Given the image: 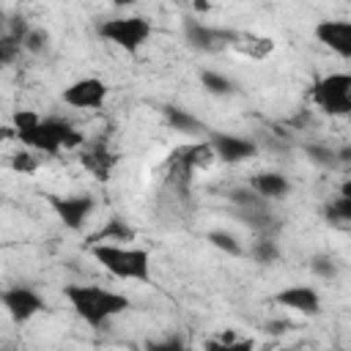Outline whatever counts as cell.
Wrapping results in <instances>:
<instances>
[{
  "label": "cell",
  "instance_id": "6da1fadb",
  "mask_svg": "<svg viewBox=\"0 0 351 351\" xmlns=\"http://www.w3.org/2000/svg\"><path fill=\"white\" fill-rule=\"evenodd\" d=\"M63 296L88 326H101L104 321L121 315L129 307V299L123 293L101 285H66Z\"/></svg>",
  "mask_w": 351,
  "mask_h": 351
},
{
  "label": "cell",
  "instance_id": "7a4b0ae2",
  "mask_svg": "<svg viewBox=\"0 0 351 351\" xmlns=\"http://www.w3.org/2000/svg\"><path fill=\"white\" fill-rule=\"evenodd\" d=\"M93 261L118 280L151 282V255L140 247H123L118 241H96L90 244Z\"/></svg>",
  "mask_w": 351,
  "mask_h": 351
},
{
  "label": "cell",
  "instance_id": "3957f363",
  "mask_svg": "<svg viewBox=\"0 0 351 351\" xmlns=\"http://www.w3.org/2000/svg\"><path fill=\"white\" fill-rule=\"evenodd\" d=\"M16 140L22 145L41 151V154H49V156H55L63 148H82V143H85V137L71 123H66L60 118H44L30 129L16 132Z\"/></svg>",
  "mask_w": 351,
  "mask_h": 351
},
{
  "label": "cell",
  "instance_id": "277c9868",
  "mask_svg": "<svg viewBox=\"0 0 351 351\" xmlns=\"http://www.w3.org/2000/svg\"><path fill=\"white\" fill-rule=\"evenodd\" d=\"M310 96H313L315 107L324 110L326 115H348L351 112V74L332 71V74L321 77L313 85Z\"/></svg>",
  "mask_w": 351,
  "mask_h": 351
},
{
  "label": "cell",
  "instance_id": "5b68a950",
  "mask_svg": "<svg viewBox=\"0 0 351 351\" xmlns=\"http://www.w3.org/2000/svg\"><path fill=\"white\" fill-rule=\"evenodd\" d=\"M99 36L112 41L115 47L126 49V52H134L140 49L148 36H151V22L145 16H115V19H107L99 25Z\"/></svg>",
  "mask_w": 351,
  "mask_h": 351
},
{
  "label": "cell",
  "instance_id": "8992f818",
  "mask_svg": "<svg viewBox=\"0 0 351 351\" xmlns=\"http://www.w3.org/2000/svg\"><path fill=\"white\" fill-rule=\"evenodd\" d=\"M47 200L69 230H82L88 217L93 214V197L88 195H47Z\"/></svg>",
  "mask_w": 351,
  "mask_h": 351
},
{
  "label": "cell",
  "instance_id": "52a82bcc",
  "mask_svg": "<svg viewBox=\"0 0 351 351\" xmlns=\"http://www.w3.org/2000/svg\"><path fill=\"white\" fill-rule=\"evenodd\" d=\"M107 82L99 77H80L69 88H63V101L77 110H96L107 99Z\"/></svg>",
  "mask_w": 351,
  "mask_h": 351
},
{
  "label": "cell",
  "instance_id": "ba28073f",
  "mask_svg": "<svg viewBox=\"0 0 351 351\" xmlns=\"http://www.w3.org/2000/svg\"><path fill=\"white\" fill-rule=\"evenodd\" d=\"M3 307H5V313H8L16 324H22V321H30L33 315H38L47 304H44V299H41L33 288L16 285V288L3 291Z\"/></svg>",
  "mask_w": 351,
  "mask_h": 351
},
{
  "label": "cell",
  "instance_id": "9c48e42d",
  "mask_svg": "<svg viewBox=\"0 0 351 351\" xmlns=\"http://www.w3.org/2000/svg\"><path fill=\"white\" fill-rule=\"evenodd\" d=\"M208 143L214 145V154L219 162H228V165H236V162H244V159H252L258 154V145L247 137H236V134H222V132H211Z\"/></svg>",
  "mask_w": 351,
  "mask_h": 351
},
{
  "label": "cell",
  "instance_id": "30bf717a",
  "mask_svg": "<svg viewBox=\"0 0 351 351\" xmlns=\"http://www.w3.org/2000/svg\"><path fill=\"white\" fill-rule=\"evenodd\" d=\"M315 38L340 58H351V19H324L315 25Z\"/></svg>",
  "mask_w": 351,
  "mask_h": 351
},
{
  "label": "cell",
  "instance_id": "8fae6325",
  "mask_svg": "<svg viewBox=\"0 0 351 351\" xmlns=\"http://www.w3.org/2000/svg\"><path fill=\"white\" fill-rule=\"evenodd\" d=\"M274 302L280 307L302 313V315H318V310H321V296L310 285H288L280 293H274Z\"/></svg>",
  "mask_w": 351,
  "mask_h": 351
},
{
  "label": "cell",
  "instance_id": "7c38bea8",
  "mask_svg": "<svg viewBox=\"0 0 351 351\" xmlns=\"http://www.w3.org/2000/svg\"><path fill=\"white\" fill-rule=\"evenodd\" d=\"M80 162L82 167L96 176L99 181H107L112 167H115V156L110 154V145L104 140H90V143H82V151H80Z\"/></svg>",
  "mask_w": 351,
  "mask_h": 351
},
{
  "label": "cell",
  "instance_id": "4fadbf2b",
  "mask_svg": "<svg viewBox=\"0 0 351 351\" xmlns=\"http://www.w3.org/2000/svg\"><path fill=\"white\" fill-rule=\"evenodd\" d=\"M186 38H189L192 47L211 52V49H217V47H222V44H233L236 33H230V30H217V27H208V25H200V22H189V25H186Z\"/></svg>",
  "mask_w": 351,
  "mask_h": 351
},
{
  "label": "cell",
  "instance_id": "5bb4252c",
  "mask_svg": "<svg viewBox=\"0 0 351 351\" xmlns=\"http://www.w3.org/2000/svg\"><path fill=\"white\" fill-rule=\"evenodd\" d=\"M252 189L263 200H277V197H285L291 192V184L280 173H258V176H252Z\"/></svg>",
  "mask_w": 351,
  "mask_h": 351
},
{
  "label": "cell",
  "instance_id": "9a60e30c",
  "mask_svg": "<svg viewBox=\"0 0 351 351\" xmlns=\"http://www.w3.org/2000/svg\"><path fill=\"white\" fill-rule=\"evenodd\" d=\"M90 244H96V241H134V228H129L121 217H112L101 230H96L90 239H88Z\"/></svg>",
  "mask_w": 351,
  "mask_h": 351
},
{
  "label": "cell",
  "instance_id": "2e32d148",
  "mask_svg": "<svg viewBox=\"0 0 351 351\" xmlns=\"http://www.w3.org/2000/svg\"><path fill=\"white\" fill-rule=\"evenodd\" d=\"M165 118H167V123H170L176 132H184V134H197V132H203V123H200L195 115H189L186 110H181V107H165Z\"/></svg>",
  "mask_w": 351,
  "mask_h": 351
},
{
  "label": "cell",
  "instance_id": "e0dca14e",
  "mask_svg": "<svg viewBox=\"0 0 351 351\" xmlns=\"http://www.w3.org/2000/svg\"><path fill=\"white\" fill-rule=\"evenodd\" d=\"M233 47H239L241 52H250L252 58H266L274 49L271 38H261V36H247V33H236Z\"/></svg>",
  "mask_w": 351,
  "mask_h": 351
},
{
  "label": "cell",
  "instance_id": "ac0fdd59",
  "mask_svg": "<svg viewBox=\"0 0 351 351\" xmlns=\"http://www.w3.org/2000/svg\"><path fill=\"white\" fill-rule=\"evenodd\" d=\"M200 82H203V88L208 90V93H214V96H230L233 93V82L225 77V74H219V71H200Z\"/></svg>",
  "mask_w": 351,
  "mask_h": 351
},
{
  "label": "cell",
  "instance_id": "d6986e66",
  "mask_svg": "<svg viewBox=\"0 0 351 351\" xmlns=\"http://www.w3.org/2000/svg\"><path fill=\"white\" fill-rule=\"evenodd\" d=\"M208 241H211L217 250L230 252V255H241V252H244V250H241V244H239L230 233H225V230H214V233H208Z\"/></svg>",
  "mask_w": 351,
  "mask_h": 351
},
{
  "label": "cell",
  "instance_id": "ffe728a7",
  "mask_svg": "<svg viewBox=\"0 0 351 351\" xmlns=\"http://www.w3.org/2000/svg\"><path fill=\"white\" fill-rule=\"evenodd\" d=\"M326 217H332V222H351V197L340 195L332 200V206L326 208Z\"/></svg>",
  "mask_w": 351,
  "mask_h": 351
},
{
  "label": "cell",
  "instance_id": "44dd1931",
  "mask_svg": "<svg viewBox=\"0 0 351 351\" xmlns=\"http://www.w3.org/2000/svg\"><path fill=\"white\" fill-rule=\"evenodd\" d=\"M252 258H255L258 263H271V261L277 258V244H274L271 239H258V241L252 244Z\"/></svg>",
  "mask_w": 351,
  "mask_h": 351
},
{
  "label": "cell",
  "instance_id": "7402d4cb",
  "mask_svg": "<svg viewBox=\"0 0 351 351\" xmlns=\"http://www.w3.org/2000/svg\"><path fill=\"white\" fill-rule=\"evenodd\" d=\"M36 167H38V159L33 156V154H27V151H19V154H14L11 156V170H16V173H36Z\"/></svg>",
  "mask_w": 351,
  "mask_h": 351
},
{
  "label": "cell",
  "instance_id": "603a6c76",
  "mask_svg": "<svg viewBox=\"0 0 351 351\" xmlns=\"http://www.w3.org/2000/svg\"><path fill=\"white\" fill-rule=\"evenodd\" d=\"M22 49H25L22 41H19L16 36L5 33V36H3V44H0V60H3V63H11V60L16 58V52H22Z\"/></svg>",
  "mask_w": 351,
  "mask_h": 351
},
{
  "label": "cell",
  "instance_id": "cb8c5ba5",
  "mask_svg": "<svg viewBox=\"0 0 351 351\" xmlns=\"http://www.w3.org/2000/svg\"><path fill=\"white\" fill-rule=\"evenodd\" d=\"M307 156L318 165H335L337 162V151H329L324 145H307Z\"/></svg>",
  "mask_w": 351,
  "mask_h": 351
},
{
  "label": "cell",
  "instance_id": "d4e9b609",
  "mask_svg": "<svg viewBox=\"0 0 351 351\" xmlns=\"http://www.w3.org/2000/svg\"><path fill=\"white\" fill-rule=\"evenodd\" d=\"M44 44H47V36H44V33H38V30H30V33L22 38V47H25L27 52H41V49H44Z\"/></svg>",
  "mask_w": 351,
  "mask_h": 351
},
{
  "label": "cell",
  "instance_id": "484cf974",
  "mask_svg": "<svg viewBox=\"0 0 351 351\" xmlns=\"http://www.w3.org/2000/svg\"><path fill=\"white\" fill-rule=\"evenodd\" d=\"M313 271H318L321 277H335V266H332V261H326V258H315V261H313Z\"/></svg>",
  "mask_w": 351,
  "mask_h": 351
},
{
  "label": "cell",
  "instance_id": "4316f807",
  "mask_svg": "<svg viewBox=\"0 0 351 351\" xmlns=\"http://www.w3.org/2000/svg\"><path fill=\"white\" fill-rule=\"evenodd\" d=\"M148 348H154V351H176V348H181V340L178 337H170L165 343H151Z\"/></svg>",
  "mask_w": 351,
  "mask_h": 351
},
{
  "label": "cell",
  "instance_id": "83f0119b",
  "mask_svg": "<svg viewBox=\"0 0 351 351\" xmlns=\"http://www.w3.org/2000/svg\"><path fill=\"white\" fill-rule=\"evenodd\" d=\"M337 162H351V148H340L337 151Z\"/></svg>",
  "mask_w": 351,
  "mask_h": 351
},
{
  "label": "cell",
  "instance_id": "f1b7e54d",
  "mask_svg": "<svg viewBox=\"0 0 351 351\" xmlns=\"http://www.w3.org/2000/svg\"><path fill=\"white\" fill-rule=\"evenodd\" d=\"M340 195H348V197H351V178L340 184Z\"/></svg>",
  "mask_w": 351,
  "mask_h": 351
},
{
  "label": "cell",
  "instance_id": "f546056e",
  "mask_svg": "<svg viewBox=\"0 0 351 351\" xmlns=\"http://www.w3.org/2000/svg\"><path fill=\"white\" fill-rule=\"evenodd\" d=\"M134 0H112V5H118V8H123V5H132Z\"/></svg>",
  "mask_w": 351,
  "mask_h": 351
}]
</instances>
